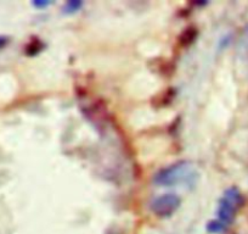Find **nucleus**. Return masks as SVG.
<instances>
[{"instance_id": "nucleus-1", "label": "nucleus", "mask_w": 248, "mask_h": 234, "mask_svg": "<svg viewBox=\"0 0 248 234\" xmlns=\"http://www.w3.org/2000/svg\"><path fill=\"white\" fill-rule=\"evenodd\" d=\"M200 173L196 167L189 161H180L162 168L155 174L154 183L161 187L186 185L195 187L199 182Z\"/></svg>"}, {"instance_id": "nucleus-2", "label": "nucleus", "mask_w": 248, "mask_h": 234, "mask_svg": "<svg viewBox=\"0 0 248 234\" xmlns=\"http://www.w3.org/2000/svg\"><path fill=\"white\" fill-rule=\"evenodd\" d=\"M243 202H245V199L237 187L228 188L219 199L218 210H217V216L219 221L229 227V224L233 222Z\"/></svg>"}, {"instance_id": "nucleus-3", "label": "nucleus", "mask_w": 248, "mask_h": 234, "mask_svg": "<svg viewBox=\"0 0 248 234\" xmlns=\"http://www.w3.org/2000/svg\"><path fill=\"white\" fill-rule=\"evenodd\" d=\"M180 197L173 194V193H168V194L159 195L156 199H154V201L150 205V209L156 216L161 217V218H167V217L173 216L176 210L180 207Z\"/></svg>"}, {"instance_id": "nucleus-4", "label": "nucleus", "mask_w": 248, "mask_h": 234, "mask_svg": "<svg viewBox=\"0 0 248 234\" xmlns=\"http://www.w3.org/2000/svg\"><path fill=\"white\" fill-rule=\"evenodd\" d=\"M196 38H197V30L195 27H192V26H190V27H187L183 33H181L180 43L181 45H184V47H187V45L192 44Z\"/></svg>"}, {"instance_id": "nucleus-5", "label": "nucleus", "mask_w": 248, "mask_h": 234, "mask_svg": "<svg viewBox=\"0 0 248 234\" xmlns=\"http://www.w3.org/2000/svg\"><path fill=\"white\" fill-rule=\"evenodd\" d=\"M206 229L208 233L220 234V233H224V232L228 229V226H225L223 222H220L218 218H217V219H212V221H209L208 223H207Z\"/></svg>"}, {"instance_id": "nucleus-6", "label": "nucleus", "mask_w": 248, "mask_h": 234, "mask_svg": "<svg viewBox=\"0 0 248 234\" xmlns=\"http://www.w3.org/2000/svg\"><path fill=\"white\" fill-rule=\"evenodd\" d=\"M82 8L83 1H80V0H71V1H67V3L63 5L62 11L65 14H67V15H72V14L78 13Z\"/></svg>"}, {"instance_id": "nucleus-7", "label": "nucleus", "mask_w": 248, "mask_h": 234, "mask_svg": "<svg viewBox=\"0 0 248 234\" xmlns=\"http://www.w3.org/2000/svg\"><path fill=\"white\" fill-rule=\"evenodd\" d=\"M44 48V45H43V43L40 42L39 39H34L32 40V42L30 43V44L26 47V55H28V56H34V55H37L38 52L42 51V49Z\"/></svg>"}, {"instance_id": "nucleus-8", "label": "nucleus", "mask_w": 248, "mask_h": 234, "mask_svg": "<svg viewBox=\"0 0 248 234\" xmlns=\"http://www.w3.org/2000/svg\"><path fill=\"white\" fill-rule=\"evenodd\" d=\"M33 6L37 9H44L47 8L49 5H51V1H47V0H35L33 1Z\"/></svg>"}, {"instance_id": "nucleus-9", "label": "nucleus", "mask_w": 248, "mask_h": 234, "mask_svg": "<svg viewBox=\"0 0 248 234\" xmlns=\"http://www.w3.org/2000/svg\"><path fill=\"white\" fill-rule=\"evenodd\" d=\"M9 43V38L5 37V35H0V49H3L8 45Z\"/></svg>"}]
</instances>
